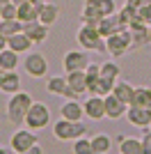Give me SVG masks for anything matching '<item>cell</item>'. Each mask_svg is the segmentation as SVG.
Here are the masks:
<instances>
[{"label":"cell","mask_w":151,"mask_h":154,"mask_svg":"<svg viewBox=\"0 0 151 154\" xmlns=\"http://www.w3.org/2000/svg\"><path fill=\"white\" fill-rule=\"evenodd\" d=\"M32 97L28 92H16V94L9 97V101H7V108H5V115H7V122L14 124V127H21L25 124V115H28V110L32 108Z\"/></svg>","instance_id":"obj_1"},{"label":"cell","mask_w":151,"mask_h":154,"mask_svg":"<svg viewBox=\"0 0 151 154\" xmlns=\"http://www.w3.org/2000/svg\"><path fill=\"white\" fill-rule=\"evenodd\" d=\"M76 39H78V44L82 46V48H87V51H96V53H105V39L101 37V32L96 26H89V23H82L80 28H78V35H76Z\"/></svg>","instance_id":"obj_2"},{"label":"cell","mask_w":151,"mask_h":154,"mask_svg":"<svg viewBox=\"0 0 151 154\" xmlns=\"http://www.w3.org/2000/svg\"><path fill=\"white\" fill-rule=\"evenodd\" d=\"M87 134V127L82 122H71V120H57L55 124H53V136H55L57 140H78V138H82V136Z\"/></svg>","instance_id":"obj_3"},{"label":"cell","mask_w":151,"mask_h":154,"mask_svg":"<svg viewBox=\"0 0 151 154\" xmlns=\"http://www.w3.org/2000/svg\"><path fill=\"white\" fill-rule=\"evenodd\" d=\"M105 48H108V53H110L112 58H121L124 53H128L133 48V35H131V30L124 28V30L114 32L112 37H108L105 39Z\"/></svg>","instance_id":"obj_4"},{"label":"cell","mask_w":151,"mask_h":154,"mask_svg":"<svg viewBox=\"0 0 151 154\" xmlns=\"http://www.w3.org/2000/svg\"><path fill=\"white\" fill-rule=\"evenodd\" d=\"M50 124V110L46 103H39L34 101L32 103V108L28 110V115H25V127L32 129V131H41Z\"/></svg>","instance_id":"obj_5"},{"label":"cell","mask_w":151,"mask_h":154,"mask_svg":"<svg viewBox=\"0 0 151 154\" xmlns=\"http://www.w3.org/2000/svg\"><path fill=\"white\" fill-rule=\"evenodd\" d=\"M23 69H25V74L32 76V78H44L46 74H48V60H46V55H41L39 51H32V53L25 55Z\"/></svg>","instance_id":"obj_6"},{"label":"cell","mask_w":151,"mask_h":154,"mask_svg":"<svg viewBox=\"0 0 151 154\" xmlns=\"http://www.w3.org/2000/svg\"><path fill=\"white\" fill-rule=\"evenodd\" d=\"M34 145H37V136L32 134V129H19V131H14V136L9 138V147L16 154L34 147Z\"/></svg>","instance_id":"obj_7"},{"label":"cell","mask_w":151,"mask_h":154,"mask_svg":"<svg viewBox=\"0 0 151 154\" xmlns=\"http://www.w3.org/2000/svg\"><path fill=\"white\" fill-rule=\"evenodd\" d=\"M62 64H64V71H67V74H71V71H85L89 67V58H87L85 51H69L64 55Z\"/></svg>","instance_id":"obj_8"},{"label":"cell","mask_w":151,"mask_h":154,"mask_svg":"<svg viewBox=\"0 0 151 154\" xmlns=\"http://www.w3.org/2000/svg\"><path fill=\"white\" fill-rule=\"evenodd\" d=\"M126 120L138 129H149L151 127V108H142V106H128L126 110Z\"/></svg>","instance_id":"obj_9"},{"label":"cell","mask_w":151,"mask_h":154,"mask_svg":"<svg viewBox=\"0 0 151 154\" xmlns=\"http://www.w3.org/2000/svg\"><path fill=\"white\" fill-rule=\"evenodd\" d=\"M82 108H85V115H87L89 120L99 122V120H103V117H105V99H103V97H99V94H92L87 101L82 103Z\"/></svg>","instance_id":"obj_10"},{"label":"cell","mask_w":151,"mask_h":154,"mask_svg":"<svg viewBox=\"0 0 151 154\" xmlns=\"http://www.w3.org/2000/svg\"><path fill=\"white\" fill-rule=\"evenodd\" d=\"M105 99V117H110V120H119V117L126 115V110H128V106H126L124 101H121L117 94H110L103 97Z\"/></svg>","instance_id":"obj_11"},{"label":"cell","mask_w":151,"mask_h":154,"mask_svg":"<svg viewBox=\"0 0 151 154\" xmlns=\"http://www.w3.org/2000/svg\"><path fill=\"white\" fill-rule=\"evenodd\" d=\"M46 90H48L50 94H62V97H67V99H76L69 81H67L64 76H50L48 83H46Z\"/></svg>","instance_id":"obj_12"},{"label":"cell","mask_w":151,"mask_h":154,"mask_svg":"<svg viewBox=\"0 0 151 154\" xmlns=\"http://www.w3.org/2000/svg\"><path fill=\"white\" fill-rule=\"evenodd\" d=\"M23 32L32 39V44H44L46 39H48V26H44L41 21L23 23Z\"/></svg>","instance_id":"obj_13"},{"label":"cell","mask_w":151,"mask_h":154,"mask_svg":"<svg viewBox=\"0 0 151 154\" xmlns=\"http://www.w3.org/2000/svg\"><path fill=\"white\" fill-rule=\"evenodd\" d=\"M96 28H99V32H101V37H103V39L112 37L114 32H119V30H124L119 14H112V16H103V19L96 23Z\"/></svg>","instance_id":"obj_14"},{"label":"cell","mask_w":151,"mask_h":154,"mask_svg":"<svg viewBox=\"0 0 151 154\" xmlns=\"http://www.w3.org/2000/svg\"><path fill=\"white\" fill-rule=\"evenodd\" d=\"M117 145H119V154H144L142 149V138H133V136H117Z\"/></svg>","instance_id":"obj_15"},{"label":"cell","mask_w":151,"mask_h":154,"mask_svg":"<svg viewBox=\"0 0 151 154\" xmlns=\"http://www.w3.org/2000/svg\"><path fill=\"white\" fill-rule=\"evenodd\" d=\"M60 115H62L64 120H71V122H80L82 115H85V108H82V103L78 101V99H69V101L62 103Z\"/></svg>","instance_id":"obj_16"},{"label":"cell","mask_w":151,"mask_h":154,"mask_svg":"<svg viewBox=\"0 0 151 154\" xmlns=\"http://www.w3.org/2000/svg\"><path fill=\"white\" fill-rule=\"evenodd\" d=\"M80 19H82V23H89V26H96V23L103 19L101 7H99V0H85L82 12H80Z\"/></svg>","instance_id":"obj_17"},{"label":"cell","mask_w":151,"mask_h":154,"mask_svg":"<svg viewBox=\"0 0 151 154\" xmlns=\"http://www.w3.org/2000/svg\"><path fill=\"white\" fill-rule=\"evenodd\" d=\"M0 90L7 92V94L21 92V76L16 71H2L0 74Z\"/></svg>","instance_id":"obj_18"},{"label":"cell","mask_w":151,"mask_h":154,"mask_svg":"<svg viewBox=\"0 0 151 154\" xmlns=\"http://www.w3.org/2000/svg\"><path fill=\"white\" fill-rule=\"evenodd\" d=\"M67 81H69L76 99H80V97L87 92V74H85V71H71V74H67Z\"/></svg>","instance_id":"obj_19"},{"label":"cell","mask_w":151,"mask_h":154,"mask_svg":"<svg viewBox=\"0 0 151 154\" xmlns=\"http://www.w3.org/2000/svg\"><path fill=\"white\" fill-rule=\"evenodd\" d=\"M32 39L25 35V32H19V35H12V37H7V48H12L16 53H30L32 48Z\"/></svg>","instance_id":"obj_20"},{"label":"cell","mask_w":151,"mask_h":154,"mask_svg":"<svg viewBox=\"0 0 151 154\" xmlns=\"http://www.w3.org/2000/svg\"><path fill=\"white\" fill-rule=\"evenodd\" d=\"M60 19V7L53 5V2H44V5H39V21L44 23V26H53L55 21Z\"/></svg>","instance_id":"obj_21"},{"label":"cell","mask_w":151,"mask_h":154,"mask_svg":"<svg viewBox=\"0 0 151 154\" xmlns=\"http://www.w3.org/2000/svg\"><path fill=\"white\" fill-rule=\"evenodd\" d=\"M19 62H21V53L12 51V48L0 51V69L2 71H16Z\"/></svg>","instance_id":"obj_22"},{"label":"cell","mask_w":151,"mask_h":154,"mask_svg":"<svg viewBox=\"0 0 151 154\" xmlns=\"http://www.w3.org/2000/svg\"><path fill=\"white\" fill-rule=\"evenodd\" d=\"M19 21L21 23H30V21H39V5L34 2H23L19 5Z\"/></svg>","instance_id":"obj_23"},{"label":"cell","mask_w":151,"mask_h":154,"mask_svg":"<svg viewBox=\"0 0 151 154\" xmlns=\"http://www.w3.org/2000/svg\"><path fill=\"white\" fill-rule=\"evenodd\" d=\"M112 94H117L126 106H131V103H133V94H135V88H133L131 83H114Z\"/></svg>","instance_id":"obj_24"},{"label":"cell","mask_w":151,"mask_h":154,"mask_svg":"<svg viewBox=\"0 0 151 154\" xmlns=\"http://www.w3.org/2000/svg\"><path fill=\"white\" fill-rule=\"evenodd\" d=\"M0 32L5 37H12V35H19L23 32V23L19 19H0Z\"/></svg>","instance_id":"obj_25"},{"label":"cell","mask_w":151,"mask_h":154,"mask_svg":"<svg viewBox=\"0 0 151 154\" xmlns=\"http://www.w3.org/2000/svg\"><path fill=\"white\" fill-rule=\"evenodd\" d=\"M131 106H142V108H151V88H135Z\"/></svg>","instance_id":"obj_26"},{"label":"cell","mask_w":151,"mask_h":154,"mask_svg":"<svg viewBox=\"0 0 151 154\" xmlns=\"http://www.w3.org/2000/svg\"><path fill=\"white\" fill-rule=\"evenodd\" d=\"M92 147H94V152H99V154H108L110 147H112V140H110L108 134H96L94 138H92Z\"/></svg>","instance_id":"obj_27"},{"label":"cell","mask_w":151,"mask_h":154,"mask_svg":"<svg viewBox=\"0 0 151 154\" xmlns=\"http://www.w3.org/2000/svg\"><path fill=\"white\" fill-rule=\"evenodd\" d=\"M119 74H121V69H119V64H117V62H103V64H101V76L108 78V81H114V83H117Z\"/></svg>","instance_id":"obj_28"},{"label":"cell","mask_w":151,"mask_h":154,"mask_svg":"<svg viewBox=\"0 0 151 154\" xmlns=\"http://www.w3.org/2000/svg\"><path fill=\"white\" fill-rule=\"evenodd\" d=\"M73 154H94V147H92V138H78L73 143Z\"/></svg>","instance_id":"obj_29"},{"label":"cell","mask_w":151,"mask_h":154,"mask_svg":"<svg viewBox=\"0 0 151 154\" xmlns=\"http://www.w3.org/2000/svg\"><path fill=\"white\" fill-rule=\"evenodd\" d=\"M99 7H101V14H103V16L117 14V2H114V0H99Z\"/></svg>","instance_id":"obj_30"},{"label":"cell","mask_w":151,"mask_h":154,"mask_svg":"<svg viewBox=\"0 0 151 154\" xmlns=\"http://www.w3.org/2000/svg\"><path fill=\"white\" fill-rule=\"evenodd\" d=\"M0 19H19V7L14 5V2H7L0 9Z\"/></svg>","instance_id":"obj_31"},{"label":"cell","mask_w":151,"mask_h":154,"mask_svg":"<svg viewBox=\"0 0 151 154\" xmlns=\"http://www.w3.org/2000/svg\"><path fill=\"white\" fill-rule=\"evenodd\" d=\"M140 19H142V21H144V23H147V26H151V2H147V5L144 7H140Z\"/></svg>","instance_id":"obj_32"},{"label":"cell","mask_w":151,"mask_h":154,"mask_svg":"<svg viewBox=\"0 0 151 154\" xmlns=\"http://www.w3.org/2000/svg\"><path fill=\"white\" fill-rule=\"evenodd\" d=\"M142 149H144V154H151V131L142 136Z\"/></svg>","instance_id":"obj_33"},{"label":"cell","mask_w":151,"mask_h":154,"mask_svg":"<svg viewBox=\"0 0 151 154\" xmlns=\"http://www.w3.org/2000/svg\"><path fill=\"white\" fill-rule=\"evenodd\" d=\"M21 154H44V149H41V145H34V147H30V149H25V152H21Z\"/></svg>","instance_id":"obj_34"},{"label":"cell","mask_w":151,"mask_h":154,"mask_svg":"<svg viewBox=\"0 0 151 154\" xmlns=\"http://www.w3.org/2000/svg\"><path fill=\"white\" fill-rule=\"evenodd\" d=\"M5 48H7V37L0 32V51H5Z\"/></svg>","instance_id":"obj_35"},{"label":"cell","mask_w":151,"mask_h":154,"mask_svg":"<svg viewBox=\"0 0 151 154\" xmlns=\"http://www.w3.org/2000/svg\"><path fill=\"white\" fill-rule=\"evenodd\" d=\"M0 154H16L12 147H0Z\"/></svg>","instance_id":"obj_36"},{"label":"cell","mask_w":151,"mask_h":154,"mask_svg":"<svg viewBox=\"0 0 151 154\" xmlns=\"http://www.w3.org/2000/svg\"><path fill=\"white\" fill-rule=\"evenodd\" d=\"M30 2H34V5H44V2H48V0H30Z\"/></svg>","instance_id":"obj_37"},{"label":"cell","mask_w":151,"mask_h":154,"mask_svg":"<svg viewBox=\"0 0 151 154\" xmlns=\"http://www.w3.org/2000/svg\"><path fill=\"white\" fill-rule=\"evenodd\" d=\"M7 2H12V0H0V9H2V7H5Z\"/></svg>","instance_id":"obj_38"},{"label":"cell","mask_w":151,"mask_h":154,"mask_svg":"<svg viewBox=\"0 0 151 154\" xmlns=\"http://www.w3.org/2000/svg\"><path fill=\"white\" fill-rule=\"evenodd\" d=\"M149 39H151V26H149Z\"/></svg>","instance_id":"obj_39"},{"label":"cell","mask_w":151,"mask_h":154,"mask_svg":"<svg viewBox=\"0 0 151 154\" xmlns=\"http://www.w3.org/2000/svg\"><path fill=\"white\" fill-rule=\"evenodd\" d=\"M0 74H2V69H0Z\"/></svg>","instance_id":"obj_40"}]
</instances>
